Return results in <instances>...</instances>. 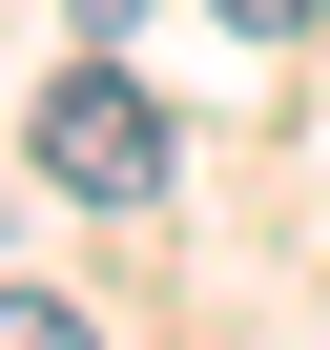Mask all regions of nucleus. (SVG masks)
Instances as JSON below:
<instances>
[{"label": "nucleus", "instance_id": "f257e3e1", "mask_svg": "<svg viewBox=\"0 0 330 350\" xmlns=\"http://www.w3.org/2000/svg\"><path fill=\"white\" fill-rule=\"evenodd\" d=\"M21 144H42V186H62V206H144V186H165V103H144L124 62H62Z\"/></svg>", "mask_w": 330, "mask_h": 350}, {"label": "nucleus", "instance_id": "f03ea898", "mask_svg": "<svg viewBox=\"0 0 330 350\" xmlns=\"http://www.w3.org/2000/svg\"><path fill=\"white\" fill-rule=\"evenodd\" d=\"M0 350H103V329H83L62 288H0Z\"/></svg>", "mask_w": 330, "mask_h": 350}, {"label": "nucleus", "instance_id": "7ed1b4c3", "mask_svg": "<svg viewBox=\"0 0 330 350\" xmlns=\"http://www.w3.org/2000/svg\"><path fill=\"white\" fill-rule=\"evenodd\" d=\"M227 21H248V42H289V21H309V0H227Z\"/></svg>", "mask_w": 330, "mask_h": 350}]
</instances>
